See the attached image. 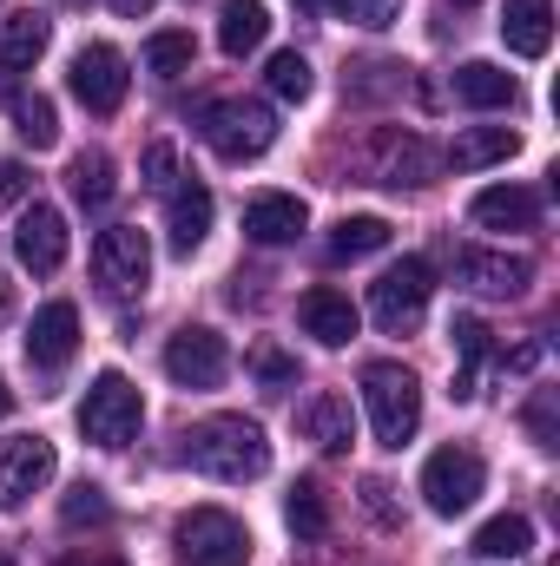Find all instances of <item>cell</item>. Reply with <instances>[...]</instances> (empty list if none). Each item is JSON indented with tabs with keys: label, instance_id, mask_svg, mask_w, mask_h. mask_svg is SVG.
Here are the masks:
<instances>
[{
	"label": "cell",
	"instance_id": "60d3db41",
	"mask_svg": "<svg viewBox=\"0 0 560 566\" xmlns=\"http://www.w3.org/2000/svg\"><path fill=\"white\" fill-rule=\"evenodd\" d=\"M106 7H113V13H126V20H145L158 0H106Z\"/></svg>",
	"mask_w": 560,
	"mask_h": 566
},
{
	"label": "cell",
	"instance_id": "30bf717a",
	"mask_svg": "<svg viewBox=\"0 0 560 566\" xmlns=\"http://www.w3.org/2000/svg\"><path fill=\"white\" fill-rule=\"evenodd\" d=\"M165 376H172L178 389H218V382L231 376V349H225V336L205 329V323L178 329V336L165 343Z\"/></svg>",
	"mask_w": 560,
	"mask_h": 566
},
{
	"label": "cell",
	"instance_id": "c3c4849f",
	"mask_svg": "<svg viewBox=\"0 0 560 566\" xmlns=\"http://www.w3.org/2000/svg\"><path fill=\"white\" fill-rule=\"evenodd\" d=\"M455 7H475V0H455Z\"/></svg>",
	"mask_w": 560,
	"mask_h": 566
},
{
	"label": "cell",
	"instance_id": "7dc6e473",
	"mask_svg": "<svg viewBox=\"0 0 560 566\" xmlns=\"http://www.w3.org/2000/svg\"><path fill=\"white\" fill-rule=\"evenodd\" d=\"M66 7H86V0H66Z\"/></svg>",
	"mask_w": 560,
	"mask_h": 566
},
{
	"label": "cell",
	"instance_id": "3957f363",
	"mask_svg": "<svg viewBox=\"0 0 560 566\" xmlns=\"http://www.w3.org/2000/svg\"><path fill=\"white\" fill-rule=\"evenodd\" d=\"M172 547H178V566H251V534L225 507H191L172 527Z\"/></svg>",
	"mask_w": 560,
	"mask_h": 566
},
{
	"label": "cell",
	"instance_id": "e575fe53",
	"mask_svg": "<svg viewBox=\"0 0 560 566\" xmlns=\"http://www.w3.org/2000/svg\"><path fill=\"white\" fill-rule=\"evenodd\" d=\"M330 13H343V20H356V27H370V33H376V27H390V20L403 13V0H336Z\"/></svg>",
	"mask_w": 560,
	"mask_h": 566
},
{
	"label": "cell",
	"instance_id": "74e56055",
	"mask_svg": "<svg viewBox=\"0 0 560 566\" xmlns=\"http://www.w3.org/2000/svg\"><path fill=\"white\" fill-rule=\"evenodd\" d=\"M528 428H535V441H541V448H554V389H541V396H535Z\"/></svg>",
	"mask_w": 560,
	"mask_h": 566
},
{
	"label": "cell",
	"instance_id": "f546056e",
	"mask_svg": "<svg viewBox=\"0 0 560 566\" xmlns=\"http://www.w3.org/2000/svg\"><path fill=\"white\" fill-rule=\"evenodd\" d=\"M191 60H198V40H191L185 27H165V33H152V40H145V73H158V80L191 73Z\"/></svg>",
	"mask_w": 560,
	"mask_h": 566
},
{
	"label": "cell",
	"instance_id": "d4e9b609",
	"mask_svg": "<svg viewBox=\"0 0 560 566\" xmlns=\"http://www.w3.org/2000/svg\"><path fill=\"white\" fill-rule=\"evenodd\" d=\"M468 554H481V560H521V554H535V521L528 514H495V521L475 527Z\"/></svg>",
	"mask_w": 560,
	"mask_h": 566
},
{
	"label": "cell",
	"instance_id": "ee69618b",
	"mask_svg": "<svg viewBox=\"0 0 560 566\" xmlns=\"http://www.w3.org/2000/svg\"><path fill=\"white\" fill-rule=\"evenodd\" d=\"M297 7H303V13H330L336 0H297Z\"/></svg>",
	"mask_w": 560,
	"mask_h": 566
},
{
	"label": "cell",
	"instance_id": "ba28073f",
	"mask_svg": "<svg viewBox=\"0 0 560 566\" xmlns=\"http://www.w3.org/2000/svg\"><path fill=\"white\" fill-rule=\"evenodd\" d=\"M93 277L106 283V296H139L152 277V244L139 224H106L93 238Z\"/></svg>",
	"mask_w": 560,
	"mask_h": 566
},
{
	"label": "cell",
	"instance_id": "ffe728a7",
	"mask_svg": "<svg viewBox=\"0 0 560 566\" xmlns=\"http://www.w3.org/2000/svg\"><path fill=\"white\" fill-rule=\"evenodd\" d=\"M501 40H508V53L541 60V53L554 46V0H508V13H501Z\"/></svg>",
	"mask_w": 560,
	"mask_h": 566
},
{
	"label": "cell",
	"instance_id": "cb8c5ba5",
	"mask_svg": "<svg viewBox=\"0 0 560 566\" xmlns=\"http://www.w3.org/2000/svg\"><path fill=\"white\" fill-rule=\"evenodd\" d=\"M265 33H271L265 0H218V46H225L231 60L258 53V46H265Z\"/></svg>",
	"mask_w": 560,
	"mask_h": 566
},
{
	"label": "cell",
	"instance_id": "2e32d148",
	"mask_svg": "<svg viewBox=\"0 0 560 566\" xmlns=\"http://www.w3.org/2000/svg\"><path fill=\"white\" fill-rule=\"evenodd\" d=\"M211 191L198 185V178H185V185H172L165 191V238H172V251L178 258H191L198 244H205V231H211Z\"/></svg>",
	"mask_w": 560,
	"mask_h": 566
},
{
	"label": "cell",
	"instance_id": "f1b7e54d",
	"mask_svg": "<svg viewBox=\"0 0 560 566\" xmlns=\"http://www.w3.org/2000/svg\"><path fill=\"white\" fill-rule=\"evenodd\" d=\"M13 133H20V145H33V151H53V145H60V113H53V99H46V93H20V99H13Z\"/></svg>",
	"mask_w": 560,
	"mask_h": 566
},
{
	"label": "cell",
	"instance_id": "d6a6232c",
	"mask_svg": "<svg viewBox=\"0 0 560 566\" xmlns=\"http://www.w3.org/2000/svg\"><path fill=\"white\" fill-rule=\"evenodd\" d=\"M265 86H271L278 99H290V106H303L310 86H317V73H310V60H303L297 46H283V53H271V66H265Z\"/></svg>",
	"mask_w": 560,
	"mask_h": 566
},
{
	"label": "cell",
	"instance_id": "836d02e7",
	"mask_svg": "<svg viewBox=\"0 0 560 566\" xmlns=\"http://www.w3.org/2000/svg\"><path fill=\"white\" fill-rule=\"evenodd\" d=\"M60 521H66V527H106V521H113V501H106V488L80 481V488L60 501Z\"/></svg>",
	"mask_w": 560,
	"mask_h": 566
},
{
	"label": "cell",
	"instance_id": "4316f807",
	"mask_svg": "<svg viewBox=\"0 0 560 566\" xmlns=\"http://www.w3.org/2000/svg\"><path fill=\"white\" fill-rule=\"evenodd\" d=\"M448 336H455V356H462V369H455V389H448V396H455V402H475V396H481V389H475V369L488 363V323H481V316H455V323H448Z\"/></svg>",
	"mask_w": 560,
	"mask_h": 566
},
{
	"label": "cell",
	"instance_id": "7c38bea8",
	"mask_svg": "<svg viewBox=\"0 0 560 566\" xmlns=\"http://www.w3.org/2000/svg\"><path fill=\"white\" fill-rule=\"evenodd\" d=\"M13 251H20V264L33 277H53L66 264V218H60V205H40L33 198L20 211V224H13Z\"/></svg>",
	"mask_w": 560,
	"mask_h": 566
},
{
	"label": "cell",
	"instance_id": "52a82bcc",
	"mask_svg": "<svg viewBox=\"0 0 560 566\" xmlns=\"http://www.w3.org/2000/svg\"><path fill=\"white\" fill-rule=\"evenodd\" d=\"M428 296H435V271L422 258H403V264H390L383 277L370 283V316H376V329L409 336L422 323V310H428Z\"/></svg>",
	"mask_w": 560,
	"mask_h": 566
},
{
	"label": "cell",
	"instance_id": "8992f818",
	"mask_svg": "<svg viewBox=\"0 0 560 566\" xmlns=\"http://www.w3.org/2000/svg\"><path fill=\"white\" fill-rule=\"evenodd\" d=\"M481 488H488V468H481L475 448H435V454L422 461V501H428V514H442V521L468 514V507L481 501Z\"/></svg>",
	"mask_w": 560,
	"mask_h": 566
},
{
	"label": "cell",
	"instance_id": "1f68e13d",
	"mask_svg": "<svg viewBox=\"0 0 560 566\" xmlns=\"http://www.w3.org/2000/svg\"><path fill=\"white\" fill-rule=\"evenodd\" d=\"M283 521H290V534H297V541H323V527H330L323 488H317V481H297V488H290V501H283Z\"/></svg>",
	"mask_w": 560,
	"mask_h": 566
},
{
	"label": "cell",
	"instance_id": "b9f144b4",
	"mask_svg": "<svg viewBox=\"0 0 560 566\" xmlns=\"http://www.w3.org/2000/svg\"><path fill=\"white\" fill-rule=\"evenodd\" d=\"M60 566H126L120 554H66Z\"/></svg>",
	"mask_w": 560,
	"mask_h": 566
},
{
	"label": "cell",
	"instance_id": "5b68a950",
	"mask_svg": "<svg viewBox=\"0 0 560 566\" xmlns=\"http://www.w3.org/2000/svg\"><path fill=\"white\" fill-rule=\"evenodd\" d=\"M145 422V402L139 389L120 376V369H106V376H93V389H86V402H80V434L93 441V448H126Z\"/></svg>",
	"mask_w": 560,
	"mask_h": 566
},
{
	"label": "cell",
	"instance_id": "bcb514c9",
	"mask_svg": "<svg viewBox=\"0 0 560 566\" xmlns=\"http://www.w3.org/2000/svg\"><path fill=\"white\" fill-rule=\"evenodd\" d=\"M0 566H13V554H7V547H0Z\"/></svg>",
	"mask_w": 560,
	"mask_h": 566
},
{
	"label": "cell",
	"instance_id": "ab89813d",
	"mask_svg": "<svg viewBox=\"0 0 560 566\" xmlns=\"http://www.w3.org/2000/svg\"><path fill=\"white\" fill-rule=\"evenodd\" d=\"M20 191H27V165H13V158H7V165H0V205H7V198H20Z\"/></svg>",
	"mask_w": 560,
	"mask_h": 566
},
{
	"label": "cell",
	"instance_id": "484cf974",
	"mask_svg": "<svg viewBox=\"0 0 560 566\" xmlns=\"http://www.w3.org/2000/svg\"><path fill=\"white\" fill-rule=\"evenodd\" d=\"M46 40H53V20L46 13H33V7L7 13L0 20V66H33L46 53Z\"/></svg>",
	"mask_w": 560,
	"mask_h": 566
},
{
	"label": "cell",
	"instance_id": "8d00e7d4",
	"mask_svg": "<svg viewBox=\"0 0 560 566\" xmlns=\"http://www.w3.org/2000/svg\"><path fill=\"white\" fill-rule=\"evenodd\" d=\"M251 369H258V376H265L271 389L297 382V363H290V356H278V349H258V356H251Z\"/></svg>",
	"mask_w": 560,
	"mask_h": 566
},
{
	"label": "cell",
	"instance_id": "e0dca14e",
	"mask_svg": "<svg viewBox=\"0 0 560 566\" xmlns=\"http://www.w3.org/2000/svg\"><path fill=\"white\" fill-rule=\"evenodd\" d=\"M303 224H310V211H303V198H290V191H258V198L245 205V238H251V244H297Z\"/></svg>",
	"mask_w": 560,
	"mask_h": 566
},
{
	"label": "cell",
	"instance_id": "6da1fadb",
	"mask_svg": "<svg viewBox=\"0 0 560 566\" xmlns=\"http://www.w3.org/2000/svg\"><path fill=\"white\" fill-rule=\"evenodd\" d=\"M185 461L205 474V481H225V488H245L271 468V441L265 428L245 422V416H211L185 434Z\"/></svg>",
	"mask_w": 560,
	"mask_h": 566
},
{
	"label": "cell",
	"instance_id": "8fae6325",
	"mask_svg": "<svg viewBox=\"0 0 560 566\" xmlns=\"http://www.w3.org/2000/svg\"><path fill=\"white\" fill-rule=\"evenodd\" d=\"M66 86H73V99L86 106V113H120V99H126V53L120 46H106V40H93V46H80L73 53V73H66Z\"/></svg>",
	"mask_w": 560,
	"mask_h": 566
},
{
	"label": "cell",
	"instance_id": "9c48e42d",
	"mask_svg": "<svg viewBox=\"0 0 560 566\" xmlns=\"http://www.w3.org/2000/svg\"><path fill=\"white\" fill-rule=\"evenodd\" d=\"M53 468H60V454H53L46 434H7L0 441V514L27 507L53 481Z\"/></svg>",
	"mask_w": 560,
	"mask_h": 566
},
{
	"label": "cell",
	"instance_id": "7a4b0ae2",
	"mask_svg": "<svg viewBox=\"0 0 560 566\" xmlns=\"http://www.w3.org/2000/svg\"><path fill=\"white\" fill-rule=\"evenodd\" d=\"M363 409L383 448H409L422 428V382L403 363H370L363 369Z\"/></svg>",
	"mask_w": 560,
	"mask_h": 566
},
{
	"label": "cell",
	"instance_id": "d590c367",
	"mask_svg": "<svg viewBox=\"0 0 560 566\" xmlns=\"http://www.w3.org/2000/svg\"><path fill=\"white\" fill-rule=\"evenodd\" d=\"M172 171H178V151L165 139L145 145V185H152V191H172Z\"/></svg>",
	"mask_w": 560,
	"mask_h": 566
},
{
	"label": "cell",
	"instance_id": "603a6c76",
	"mask_svg": "<svg viewBox=\"0 0 560 566\" xmlns=\"http://www.w3.org/2000/svg\"><path fill=\"white\" fill-rule=\"evenodd\" d=\"M303 434H310L323 454H350V441H356V409H350V396H310V402H303Z\"/></svg>",
	"mask_w": 560,
	"mask_h": 566
},
{
	"label": "cell",
	"instance_id": "ac0fdd59",
	"mask_svg": "<svg viewBox=\"0 0 560 566\" xmlns=\"http://www.w3.org/2000/svg\"><path fill=\"white\" fill-rule=\"evenodd\" d=\"M468 218H475L481 231H535V224H541V198H535L528 185H488V191H475Z\"/></svg>",
	"mask_w": 560,
	"mask_h": 566
},
{
	"label": "cell",
	"instance_id": "f35d334b",
	"mask_svg": "<svg viewBox=\"0 0 560 566\" xmlns=\"http://www.w3.org/2000/svg\"><path fill=\"white\" fill-rule=\"evenodd\" d=\"M363 507H370L376 521H396V507H390V481H363Z\"/></svg>",
	"mask_w": 560,
	"mask_h": 566
},
{
	"label": "cell",
	"instance_id": "f6af8a7d",
	"mask_svg": "<svg viewBox=\"0 0 560 566\" xmlns=\"http://www.w3.org/2000/svg\"><path fill=\"white\" fill-rule=\"evenodd\" d=\"M7 409H13V389H7V376H0V416H7Z\"/></svg>",
	"mask_w": 560,
	"mask_h": 566
},
{
	"label": "cell",
	"instance_id": "9a60e30c",
	"mask_svg": "<svg viewBox=\"0 0 560 566\" xmlns=\"http://www.w3.org/2000/svg\"><path fill=\"white\" fill-rule=\"evenodd\" d=\"M455 271L468 290H481V296H521L528 283H535V264L528 258H508V251H481V244H468L462 258H455Z\"/></svg>",
	"mask_w": 560,
	"mask_h": 566
},
{
	"label": "cell",
	"instance_id": "5bb4252c",
	"mask_svg": "<svg viewBox=\"0 0 560 566\" xmlns=\"http://www.w3.org/2000/svg\"><path fill=\"white\" fill-rule=\"evenodd\" d=\"M73 349H80V310H73L66 296L40 303V310H33V323H27V363H40V369H60Z\"/></svg>",
	"mask_w": 560,
	"mask_h": 566
},
{
	"label": "cell",
	"instance_id": "44dd1931",
	"mask_svg": "<svg viewBox=\"0 0 560 566\" xmlns=\"http://www.w3.org/2000/svg\"><path fill=\"white\" fill-rule=\"evenodd\" d=\"M515 151H521L515 126H462L455 145H448V165L455 171H488V165H508Z\"/></svg>",
	"mask_w": 560,
	"mask_h": 566
},
{
	"label": "cell",
	"instance_id": "4dcf8cb0",
	"mask_svg": "<svg viewBox=\"0 0 560 566\" xmlns=\"http://www.w3.org/2000/svg\"><path fill=\"white\" fill-rule=\"evenodd\" d=\"M66 185H73V198H80V205H106V198L120 191V178H113V158H106V151H80V158H73V171H66Z\"/></svg>",
	"mask_w": 560,
	"mask_h": 566
},
{
	"label": "cell",
	"instance_id": "4fadbf2b",
	"mask_svg": "<svg viewBox=\"0 0 560 566\" xmlns=\"http://www.w3.org/2000/svg\"><path fill=\"white\" fill-rule=\"evenodd\" d=\"M297 323H303V336H317L323 349H343V343L363 329V310H356L343 290L317 283V290H303V296H297Z\"/></svg>",
	"mask_w": 560,
	"mask_h": 566
},
{
	"label": "cell",
	"instance_id": "277c9868",
	"mask_svg": "<svg viewBox=\"0 0 560 566\" xmlns=\"http://www.w3.org/2000/svg\"><path fill=\"white\" fill-rule=\"evenodd\" d=\"M205 139L225 165H251V158H265L278 145V113L258 106V99H218L205 113Z\"/></svg>",
	"mask_w": 560,
	"mask_h": 566
},
{
	"label": "cell",
	"instance_id": "83f0119b",
	"mask_svg": "<svg viewBox=\"0 0 560 566\" xmlns=\"http://www.w3.org/2000/svg\"><path fill=\"white\" fill-rule=\"evenodd\" d=\"M376 251H390V218H376V211H363V218H343L336 231H330V258H376Z\"/></svg>",
	"mask_w": 560,
	"mask_h": 566
},
{
	"label": "cell",
	"instance_id": "d6986e66",
	"mask_svg": "<svg viewBox=\"0 0 560 566\" xmlns=\"http://www.w3.org/2000/svg\"><path fill=\"white\" fill-rule=\"evenodd\" d=\"M435 171H442V158H435L416 133H390V139H383V158H376V171H370V178H376V185H396V191H403V185L422 191V185H435Z\"/></svg>",
	"mask_w": 560,
	"mask_h": 566
},
{
	"label": "cell",
	"instance_id": "7bdbcfd3",
	"mask_svg": "<svg viewBox=\"0 0 560 566\" xmlns=\"http://www.w3.org/2000/svg\"><path fill=\"white\" fill-rule=\"evenodd\" d=\"M13 316V283H7V271H0V323Z\"/></svg>",
	"mask_w": 560,
	"mask_h": 566
},
{
	"label": "cell",
	"instance_id": "7402d4cb",
	"mask_svg": "<svg viewBox=\"0 0 560 566\" xmlns=\"http://www.w3.org/2000/svg\"><path fill=\"white\" fill-rule=\"evenodd\" d=\"M515 73L508 66H495V60H468V66H455V99L462 106H475V113H495V106H515Z\"/></svg>",
	"mask_w": 560,
	"mask_h": 566
}]
</instances>
